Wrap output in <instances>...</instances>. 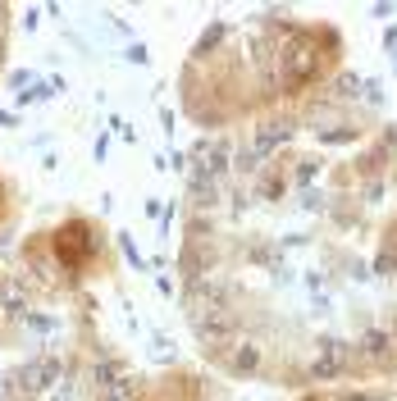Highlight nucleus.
<instances>
[{
    "instance_id": "11",
    "label": "nucleus",
    "mask_w": 397,
    "mask_h": 401,
    "mask_svg": "<svg viewBox=\"0 0 397 401\" xmlns=\"http://www.w3.org/2000/svg\"><path fill=\"white\" fill-rule=\"evenodd\" d=\"M256 365H261V351L242 347V356H238V374H247V369H256Z\"/></svg>"
},
{
    "instance_id": "4",
    "label": "nucleus",
    "mask_w": 397,
    "mask_h": 401,
    "mask_svg": "<svg viewBox=\"0 0 397 401\" xmlns=\"http://www.w3.org/2000/svg\"><path fill=\"white\" fill-rule=\"evenodd\" d=\"M288 137H292V123H270V128L256 132V146H252V151H256V155H270L279 141H288Z\"/></svg>"
},
{
    "instance_id": "16",
    "label": "nucleus",
    "mask_w": 397,
    "mask_h": 401,
    "mask_svg": "<svg viewBox=\"0 0 397 401\" xmlns=\"http://www.w3.org/2000/svg\"><path fill=\"white\" fill-rule=\"evenodd\" d=\"M51 401H73V388H60V392H55V397H51Z\"/></svg>"
},
{
    "instance_id": "14",
    "label": "nucleus",
    "mask_w": 397,
    "mask_h": 401,
    "mask_svg": "<svg viewBox=\"0 0 397 401\" xmlns=\"http://www.w3.org/2000/svg\"><path fill=\"white\" fill-rule=\"evenodd\" d=\"M128 60H132V64H146L151 55H146V46H128Z\"/></svg>"
},
{
    "instance_id": "13",
    "label": "nucleus",
    "mask_w": 397,
    "mask_h": 401,
    "mask_svg": "<svg viewBox=\"0 0 397 401\" xmlns=\"http://www.w3.org/2000/svg\"><path fill=\"white\" fill-rule=\"evenodd\" d=\"M315 178V160H301V169H297V183H310Z\"/></svg>"
},
{
    "instance_id": "20",
    "label": "nucleus",
    "mask_w": 397,
    "mask_h": 401,
    "mask_svg": "<svg viewBox=\"0 0 397 401\" xmlns=\"http://www.w3.org/2000/svg\"><path fill=\"white\" fill-rule=\"evenodd\" d=\"M0 401H5V397H0Z\"/></svg>"
},
{
    "instance_id": "6",
    "label": "nucleus",
    "mask_w": 397,
    "mask_h": 401,
    "mask_svg": "<svg viewBox=\"0 0 397 401\" xmlns=\"http://www.w3.org/2000/svg\"><path fill=\"white\" fill-rule=\"evenodd\" d=\"M333 96H342V100L361 96V78H356V73H338V78H333Z\"/></svg>"
},
{
    "instance_id": "19",
    "label": "nucleus",
    "mask_w": 397,
    "mask_h": 401,
    "mask_svg": "<svg viewBox=\"0 0 397 401\" xmlns=\"http://www.w3.org/2000/svg\"><path fill=\"white\" fill-rule=\"evenodd\" d=\"M110 401H119V397H110Z\"/></svg>"
},
{
    "instance_id": "8",
    "label": "nucleus",
    "mask_w": 397,
    "mask_h": 401,
    "mask_svg": "<svg viewBox=\"0 0 397 401\" xmlns=\"http://www.w3.org/2000/svg\"><path fill=\"white\" fill-rule=\"evenodd\" d=\"M361 96L370 100V105H384V82H379V78H361Z\"/></svg>"
},
{
    "instance_id": "15",
    "label": "nucleus",
    "mask_w": 397,
    "mask_h": 401,
    "mask_svg": "<svg viewBox=\"0 0 397 401\" xmlns=\"http://www.w3.org/2000/svg\"><path fill=\"white\" fill-rule=\"evenodd\" d=\"M384 46L393 51V60H397V28H388V33H384Z\"/></svg>"
},
{
    "instance_id": "12",
    "label": "nucleus",
    "mask_w": 397,
    "mask_h": 401,
    "mask_svg": "<svg viewBox=\"0 0 397 401\" xmlns=\"http://www.w3.org/2000/svg\"><path fill=\"white\" fill-rule=\"evenodd\" d=\"M28 328H37V333H51V328H55V319H46V314H28Z\"/></svg>"
},
{
    "instance_id": "2",
    "label": "nucleus",
    "mask_w": 397,
    "mask_h": 401,
    "mask_svg": "<svg viewBox=\"0 0 397 401\" xmlns=\"http://www.w3.org/2000/svg\"><path fill=\"white\" fill-rule=\"evenodd\" d=\"M342 360H347V347H342L338 337H320V356H315V365H310V379H315V383L338 379Z\"/></svg>"
},
{
    "instance_id": "10",
    "label": "nucleus",
    "mask_w": 397,
    "mask_h": 401,
    "mask_svg": "<svg viewBox=\"0 0 397 401\" xmlns=\"http://www.w3.org/2000/svg\"><path fill=\"white\" fill-rule=\"evenodd\" d=\"M119 242H123V256H128V265H137V269H146V260H142V251L132 247V238H128V233H119Z\"/></svg>"
},
{
    "instance_id": "7",
    "label": "nucleus",
    "mask_w": 397,
    "mask_h": 401,
    "mask_svg": "<svg viewBox=\"0 0 397 401\" xmlns=\"http://www.w3.org/2000/svg\"><path fill=\"white\" fill-rule=\"evenodd\" d=\"M0 301H5V310H10V314H19L23 310V283H5Z\"/></svg>"
},
{
    "instance_id": "18",
    "label": "nucleus",
    "mask_w": 397,
    "mask_h": 401,
    "mask_svg": "<svg viewBox=\"0 0 397 401\" xmlns=\"http://www.w3.org/2000/svg\"><path fill=\"white\" fill-rule=\"evenodd\" d=\"M393 238H397V224H393Z\"/></svg>"
},
{
    "instance_id": "5",
    "label": "nucleus",
    "mask_w": 397,
    "mask_h": 401,
    "mask_svg": "<svg viewBox=\"0 0 397 401\" xmlns=\"http://www.w3.org/2000/svg\"><path fill=\"white\" fill-rule=\"evenodd\" d=\"M361 351H365V356H384V351H388V333H384V328H370V333L361 337Z\"/></svg>"
},
{
    "instance_id": "1",
    "label": "nucleus",
    "mask_w": 397,
    "mask_h": 401,
    "mask_svg": "<svg viewBox=\"0 0 397 401\" xmlns=\"http://www.w3.org/2000/svg\"><path fill=\"white\" fill-rule=\"evenodd\" d=\"M315 73H320V51H315V37L297 28V42L283 46V87L297 91V87H306Z\"/></svg>"
},
{
    "instance_id": "9",
    "label": "nucleus",
    "mask_w": 397,
    "mask_h": 401,
    "mask_svg": "<svg viewBox=\"0 0 397 401\" xmlns=\"http://www.w3.org/2000/svg\"><path fill=\"white\" fill-rule=\"evenodd\" d=\"M51 96H55L51 82H33V91H19V100H51Z\"/></svg>"
},
{
    "instance_id": "3",
    "label": "nucleus",
    "mask_w": 397,
    "mask_h": 401,
    "mask_svg": "<svg viewBox=\"0 0 397 401\" xmlns=\"http://www.w3.org/2000/svg\"><path fill=\"white\" fill-rule=\"evenodd\" d=\"M60 374H64V365H60L55 356H42L37 365L23 369V379H28V388H33V392H51L60 383Z\"/></svg>"
},
{
    "instance_id": "17",
    "label": "nucleus",
    "mask_w": 397,
    "mask_h": 401,
    "mask_svg": "<svg viewBox=\"0 0 397 401\" xmlns=\"http://www.w3.org/2000/svg\"><path fill=\"white\" fill-rule=\"evenodd\" d=\"M0 123H5V128H10V123H14V114H5V109H0Z\"/></svg>"
}]
</instances>
